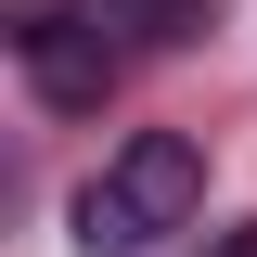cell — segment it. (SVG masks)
<instances>
[{"mask_svg": "<svg viewBox=\"0 0 257 257\" xmlns=\"http://www.w3.org/2000/svg\"><path fill=\"white\" fill-rule=\"evenodd\" d=\"M13 64H26V90H39V103H64V116H90L103 77H116L103 26H77L64 0H26V13H13Z\"/></svg>", "mask_w": 257, "mask_h": 257, "instance_id": "2", "label": "cell"}, {"mask_svg": "<svg viewBox=\"0 0 257 257\" xmlns=\"http://www.w3.org/2000/svg\"><path fill=\"white\" fill-rule=\"evenodd\" d=\"M219 257H257V231H219Z\"/></svg>", "mask_w": 257, "mask_h": 257, "instance_id": "4", "label": "cell"}, {"mask_svg": "<svg viewBox=\"0 0 257 257\" xmlns=\"http://www.w3.org/2000/svg\"><path fill=\"white\" fill-rule=\"evenodd\" d=\"M193 206H206V155H193L180 128H142V142H116L103 180L77 193V244L90 257H142V244H167Z\"/></svg>", "mask_w": 257, "mask_h": 257, "instance_id": "1", "label": "cell"}, {"mask_svg": "<svg viewBox=\"0 0 257 257\" xmlns=\"http://www.w3.org/2000/svg\"><path fill=\"white\" fill-rule=\"evenodd\" d=\"M90 13H128L142 39H206V26H219L206 0H90Z\"/></svg>", "mask_w": 257, "mask_h": 257, "instance_id": "3", "label": "cell"}]
</instances>
